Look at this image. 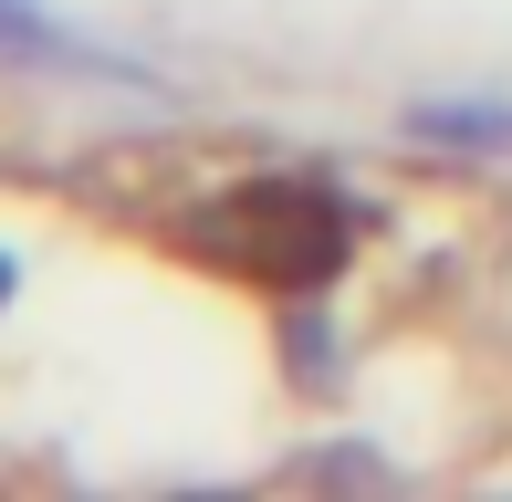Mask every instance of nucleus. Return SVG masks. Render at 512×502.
I'll list each match as a JSON object with an SVG mask.
<instances>
[{"instance_id": "f257e3e1", "label": "nucleus", "mask_w": 512, "mask_h": 502, "mask_svg": "<svg viewBox=\"0 0 512 502\" xmlns=\"http://www.w3.org/2000/svg\"><path fill=\"white\" fill-rule=\"evenodd\" d=\"M199 251V262L241 272V283H324V272L345 262V199L314 189V178H241L230 199H209V210L178 231Z\"/></svg>"}, {"instance_id": "f03ea898", "label": "nucleus", "mask_w": 512, "mask_h": 502, "mask_svg": "<svg viewBox=\"0 0 512 502\" xmlns=\"http://www.w3.org/2000/svg\"><path fill=\"white\" fill-rule=\"evenodd\" d=\"M429 136H460V147H512V116H492V105H439V116H418Z\"/></svg>"}]
</instances>
